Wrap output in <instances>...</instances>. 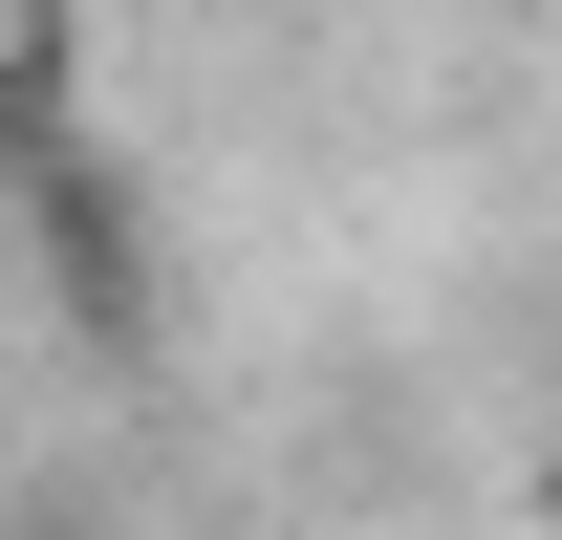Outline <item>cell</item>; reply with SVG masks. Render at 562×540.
Here are the masks:
<instances>
[{
  "label": "cell",
  "mask_w": 562,
  "mask_h": 540,
  "mask_svg": "<svg viewBox=\"0 0 562 540\" xmlns=\"http://www.w3.org/2000/svg\"><path fill=\"white\" fill-rule=\"evenodd\" d=\"M87 131V44H66V0H0V195H44Z\"/></svg>",
  "instance_id": "cell-1"
},
{
  "label": "cell",
  "mask_w": 562,
  "mask_h": 540,
  "mask_svg": "<svg viewBox=\"0 0 562 540\" xmlns=\"http://www.w3.org/2000/svg\"><path fill=\"white\" fill-rule=\"evenodd\" d=\"M44 238H66V281H87L66 325H87V346H131V325H151V238H131V195H87V173H44Z\"/></svg>",
  "instance_id": "cell-2"
}]
</instances>
